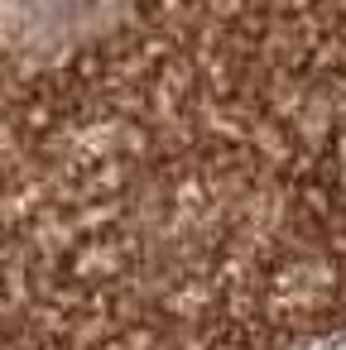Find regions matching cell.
<instances>
[{"label":"cell","instance_id":"6da1fadb","mask_svg":"<svg viewBox=\"0 0 346 350\" xmlns=\"http://www.w3.org/2000/svg\"><path fill=\"white\" fill-rule=\"evenodd\" d=\"M125 10L130 0H0V39L20 58L49 63L116 29Z\"/></svg>","mask_w":346,"mask_h":350},{"label":"cell","instance_id":"7a4b0ae2","mask_svg":"<svg viewBox=\"0 0 346 350\" xmlns=\"http://www.w3.org/2000/svg\"><path fill=\"white\" fill-rule=\"evenodd\" d=\"M303 350H346V326L332 331V336H322V340H312V345H303Z\"/></svg>","mask_w":346,"mask_h":350},{"label":"cell","instance_id":"3957f363","mask_svg":"<svg viewBox=\"0 0 346 350\" xmlns=\"http://www.w3.org/2000/svg\"><path fill=\"white\" fill-rule=\"evenodd\" d=\"M341 168H346V144H341Z\"/></svg>","mask_w":346,"mask_h":350}]
</instances>
